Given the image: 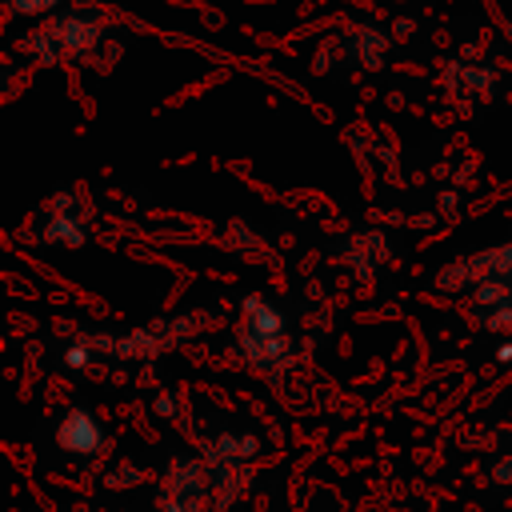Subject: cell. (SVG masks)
<instances>
[{
  "label": "cell",
  "mask_w": 512,
  "mask_h": 512,
  "mask_svg": "<svg viewBox=\"0 0 512 512\" xmlns=\"http://www.w3.org/2000/svg\"><path fill=\"white\" fill-rule=\"evenodd\" d=\"M60 444H68V448H76V452H88V448H96L100 444V432L92 428V420L88 416H72L64 428H60Z\"/></svg>",
  "instance_id": "obj_1"
}]
</instances>
